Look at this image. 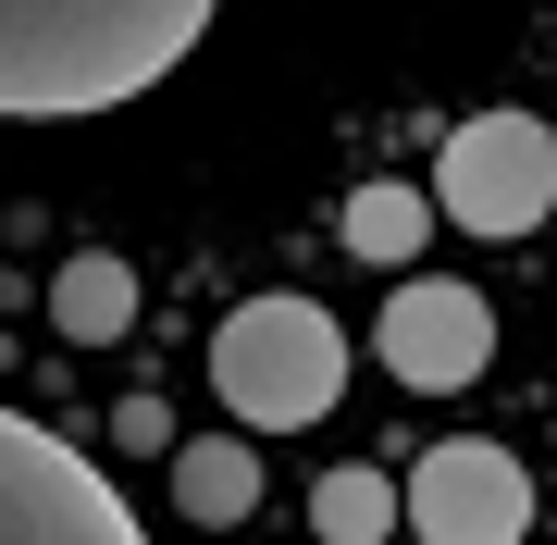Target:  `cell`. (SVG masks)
Masks as SVG:
<instances>
[{
  "label": "cell",
  "instance_id": "obj_1",
  "mask_svg": "<svg viewBox=\"0 0 557 545\" xmlns=\"http://www.w3.org/2000/svg\"><path fill=\"white\" fill-rule=\"evenodd\" d=\"M223 0H0V112L75 124L112 100H149L211 38Z\"/></svg>",
  "mask_w": 557,
  "mask_h": 545
},
{
  "label": "cell",
  "instance_id": "obj_2",
  "mask_svg": "<svg viewBox=\"0 0 557 545\" xmlns=\"http://www.w3.org/2000/svg\"><path fill=\"white\" fill-rule=\"evenodd\" d=\"M211 397L236 409L248 434H310L322 409L347 397V335L322 323L310 298H248V310H223V335H211Z\"/></svg>",
  "mask_w": 557,
  "mask_h": 545
},
{
  "label": "cell",
  "instance_id": "obj_3",
  "mask_svg": "<svg viewBox=\"0 0 557 545\" xmlns=\"http://www.w3.org/2000/svg\"><path fill=\"white\" fill-rule=\"evenodd\" d=\"M458 236H533V223L557 211V124L545 112H471L446 137V162H434V186H421Z\"/></svg>",
  "mask_w": 557,
  "mask_h": 545
},
{
  "label": "cell",
  "instance_id": "obj_4",
  "mask_svg": "<svg viewBox=\"0 0 557 545\" xmlns=\"http://www.w3.org/2000/svg\"><path fill=\"white\" fill-rule=\"evenodd\" d=\"M0 545H149V533L112 496V471H87L50 422L0 409Z\"/></svg>",
  "mask_w": 557,
  "mask_h": 545
},
{
  "label": "cell",
  "instance_id": "obj_5",
  "mask_svg": "<svg viewBox=\"0 0 557 545\" xmlns=\"http://www.w3.org/2000/svg\"><path fill=\"white\" fill-rule=\"evenodd\" d=\"M397 521L421 545H520V533H533V471H520L508 446H483V434H446V446L409 459Z\"/></svg>",
  "mask_w": 557,
  "mask_h": 545
},
{
  "label": "cell",
  "instance_id": "obj_6",
  "mask_svg": "<svg viewBox=\"0 0 557 545\" xmlns=\"http://www.w3.org/2000/svg\"><path fill=\"white\" fill-rule=\"evenodd\" d=\"M372 360L409 384V397H458V384L496 372V310H483V285L458 273H397V298H384L372 323Z\"/></svg>",
  "mask_w": 557,
  "mask_h": 545
},
{
  "label": "cell",
  "instance_id": "obj_7",
  "mask_svg": "<svg viewBox=\"0 0 557 545\" xmlns=\"http://www.w3.org/2000/svg\"><path fill=\"white\" fill-rule=\"evenodd\" d=\"M124 323H137V273H124L112 248H87V261L50 273V335L62 347H112Z\"/></svg>",
  "mask_w": 557,
  "mask_h": 545
},
{
  "label": "cell",
  "instance_id": "obj_8",
  "mask_svg": "<svg viewBox=\"0 0 557 545\" xmlns=\"http://www.w3.org/2000/svg\"><path fill=\"white\" fill-rule=\"evenodd\" d=\"M174 508H186L199 533H236L248 508H260V459H248L236 434H199V446H174Z\"/></svg>",
  "mask_w": 557,
  "mask_h": 545
},
{
  "label": "cell",
  "instance_id": "obj_9",
  "mask_svg": "<svg viewBox=\"0 0 557 545\" xmlns=\"http://www.w3.org/2000/svg\"><path fill=\"white\" fill-rule=\"evenodd\" d=\"M347 248L372 273H409L421 248H434V199H421L409 174H384V186H347Z\"/></svg>",
  "mask_w": 557,
  "mask_h": 545
},
{
  "label": "cell",
  "instance_id": "obj_10",
  "mask_svg": "<svg viewBox=\"0 0 557 545\" xmlns=\"http://www.w3.org/2000/svg\"><path fill=\"white\" fill-rule=\"evenodd\" d=\"M310 533L322 545H384L397 533V471H322L310 484Z\"/></svg>",
  "mask_w": 557,
  "mask_h": 545
}]
</instances>
